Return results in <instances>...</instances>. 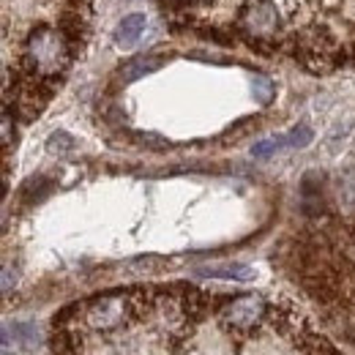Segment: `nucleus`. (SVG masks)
Segmentation results:
<instances>
[{
  "label": "nucleus",
  "mask_w": 355,
  "mask_h": 355,
  "mask_svg": "<svg viewBox=\"0 0 355 355\" xmlns=\"http://www.w3.org/2000/svg\"><path fill=\"white\" fill-rule=\"evenodd\" d=\"M71 63V46L69 36L52 28H39L25 39L22 49V66L28 71V77L36 80H60V74L69 69Z\"/></svg>",
  "instance_id": "nucleus-1"
},
{
  "label": "nucleus",
  "mask_w": 355,
  "mask_h": 355,
  "mask_svg": "<svg viewBox=\"0 0 355 355\" xmlns=\"http://www.w3.org/2000/svg\"><path fill=\"white\" fill-rule=\"evenodd\" d=\"M14 339V347H22V350H33L36 342H39V334L33 325L28 322H14V325H6L3 328V342H11Z\"/></svg>",
  "instance_id": "nucleus-7"
},
{
  "label": "nucleus",
  "mask_w": 355,
  "mask_h": 355,
  "mask_svg": "<svg viewBox=\"0 0 355 355\" xmlns=\"http://www.w3.org/2000/svg\"><path fill=\"white\" fill-rule=\"evenodd\" d=\"M129 311V301L121 295V298H101V301H93L85 311V322L90 328H115L123 322Z\"/></svg>",
  "instance_id": "nucleus-3"
},
{
  "label": "nucleus",
  "mask_w": 355,
  "mask_h": 355,
  "mask_svg": "<svg viewBox=\"0 0 355 355\" xmlns=\"http://www.w3.org/2000/svg\"><path fill=\"white\" fill-rule=\"evenodd\" d=\"M238 31L246 36V42L257 46L273 42L282 31L279 8L270 0H246L238 11Z\"/></svg>",
  "instance_id": "nucleus-2"
},
{
  "label": "nucleus",
  "mask_w": 355,
  "mask_h": 355,
  "mask_svg": "<svg viewBox=\"0 0 355 355\" xmlns=\"http://www.w3.org/2000/svg\"><path fill=\"white\" fill-rule=\"evenodd\" d=\"M311 129L309 126H298V129H293V132L287 134V139H290V148H306L311 142Z\"/></svg>",
  "instance_id": "nucleus-13"
},
{
  "label": "nucleus",
  "mask_w": 355,
  "mask_h": 355,
  "mask_svg": "<svg viewBox=\"0 0 355 355\" xmlns=\"http://www.w3.org/2000/svg\"><path fill=\"white\" fill-rule=\"evenodd\" d=\"M3 142L11 145V112H3Z\"/></svg>",
  "instance_id": "nucleus-15"
},
{
  "label": "nucleus",
  "mask_w": 355,
  "mask_h": 355,
  "mask_svg": "<svg viewBox=\"0 0 355 355\" xmlns=\"http://www.w3.org/2000/svg\"><path fill=\"white\" fill-rule=\"evenodd\" d=\"M162 66H164V58H162V55H142V58H134L132 63L123 66L121 77H123L126 83H132V80H137V77L153 74V71L162 69Z\"/></svg>",
  "instance_id": "nucleus-8"
},
{
  "label": "nucleus",
  "mask_w": 355,
  "mask_h": 355,
  "mask_svg": "<svg viewBox=\"0 0 355 355\" xmlns=\"http://www.w3.org/2000/svg\"><path fill=\"white\" fill-rule=\"evenodd\" d=\"M282 148H290V139H287V137H273V139L257 142V145L252 148V153H254L257 159H266V156L276 153V150H282Z\"/></svg>",
  "instance_id": "nucleus-10"
},
{
  "label": "nucleus",
  "mask_w": 355,
  "mask_h": 355,
  "mask_svg": "<svg viewBox=\"0 0 355 355\" xmlns=\"http://www.w3.org/2000/svg\"><path fill=\"white\" fill-rule=\"evenodd\" d=\"M3 355H19V353H17V350L11 353V347H6V345H3Z\"/></svg>",
  "instance_id": "nucleus-17"
},
{
  "label": "nucleus",
  "mask_w": 355,
  "mask_h": 355,
  "mask_svg": "<svg viewBox=\"0 0 355 355\" xmlns=\"http://www.w3.org/2000/svg\"><path fill=\"white\" fill-rule=\"evenodd\" d=\"M263 314H266L263 298H257V295H243V298H238V301H232V304L224 306L222 320H224V325L252 328Z\"/></svg>",
  "instance_id": "nucleus-4"
},
{
  "label": "nucleus",
  "mask_w": 355,
  "mask_h": 355,
  "mask_svg": "<svg viewBox=\"0 0 355 355\" xmlns=\"http://www.w3.org/2000/svg\"><path fill=\"white\" fill-rule=\"evenodd\" d=\"M197 276L205 279H235V282H249L254 276V268L241 266V263H230V266H208L197 268Z\"/></svg>",
  "instance_id": "nucleus-6"
},
{
  "label": "nucleus",
  "mask_w": 355,
  "mask_h": 355,
  "mask_svg": "<svg viewBox=\"0 0 355 355\" xmlns=\"http://www.w3.org/2000/svg\"><path fill=\"white\" fill-rule=\"evenodd\" d=\"M142 33H145V14H129L115 28V44L121 49H132Z\"/></svg>",
  "instance_id": "nucleus-5"
},
{
  "label": "nucleus",
  "mask_w": 355,
  "mask_h": 355,
  "mask_svg": "<svg viewBox=\"0 0 355 355\" xmlns=\"http://www.w3.org/2000/svg\"><path fill=\"white\" fill-rule=\"evenodd\" d=\"M180 6H200V3H208V0H175Z\"/></svg>",
  "instance_id": "nucleus-16"
},
{
  "label": "nucleus",
  "mask_w": 355,
  "mask_h": 355,
  "mask_svg": "<svg viewBox=\"0 0 355 355\" xmlns=\"http://www.w3.org/2000/svg\"><path fill=\"white\" fill-rule=\"evenodd\" d=\"M252 90H254V98H257L260 104H270V98H273V93H276L273 83H270L268 77H263V74H257V77H254Z\"/></svg>",
  "instance_id": "nucleus-12"
},
{
  "label": "nucleus",
  "mask_w": 355,
  "mask_h": 355,
  "mask_svg": "<svg viewBox=\"0 0 355 355\" xmlns=\"http://www.w3.org/2000/svg\"><path fill=\"white\" fill-rule=\"evenodd\" d=\"M336 200L345 214H355V170H347L336 178Z\"/></svg>",
  "instance_id": "nucleus-9"
},
{
  "label": "nucleus",
  "mask_w": 355,
  "mask_h": 355,
  "mask_svg": "<svg viewBox=\"0 0 355 355\" xmlns=\"http://www.w3.org/2000/svg\"><path fill=\"white\" fill-rule=\"evenodd\" d=\"M46 150L49 153H69V150H74V137L66 132H55L49 139H46Z\"/></svg>",
  "instance_id": "nucleus-11"
},
{
  "label": "nucleus",
  "mask_w": 355,
  "mask_h": 355,
  "mask_svg": "<svg viewBox=\"0 0 355 355\" xmlns=\"http://www.w3.org/2000/svg\"><path fill=\"white\" fill-rule=\"evenodd\" d=\"M11 284H17V273L11 276V266H3V293H11Z\"/></svg>",
  "instance_id": "nucleus-14"
}]
</instances>
